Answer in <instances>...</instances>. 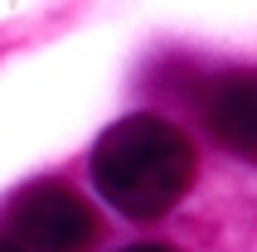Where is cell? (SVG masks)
I'll return each mask as SVG.
<instances>
[{
	"label": "cell",
	"mask_w": 257,
	"mask_h": 252,
	"mask_svg": "<svg viewBox=\"0 0 257 252\" xmlns=\"http://www.w3.org/2000/svg\"><path fill=\"white\" fill-rule=\"evenodd\" d=\"M97 233L92 204L63 180H34L5 204V238L25 252H87Z\"/></svg>",
	"instance_id": "cell-2"
},
{
	"label": "cell",
	"mask_w": 257,
	"mask_h": 252,
	"mask_svg": "<svg viewBox=\"0 0 257 252\" xmlns=\"http://www.w3.org/2000/svg\"><path fill=\"white\" fill-rule=\"evenodd\" d=\"M126 252H175V247H165V242H136V247H126Z\"/></svg>",
	"instance_id": "cell-4"
},
{
	"label": "cell",
	"mask_w": 257,
	"mask_h": 252,
	"mask_svg": "<svg viewBox=\"0 0 257 252\" xmlns=\"http://www.w3.org/2000/svg\"><path fill=\"white\" fill-rule=\"evenodd\" d=\"M0 252H25V247H15L10 238H0Z\"/></svg>",
	"instance_id": "cell-5"
},
{
	"label": "cell",
	"mask_w": 257,
	"mask_h": 252,
	"mask_svg": "<svg viewBox=\"0 0 257 252\" xmlns=\"http://www.w3.org/2000/svg\"><path fill=\"white\" fill-rule=\"evenodd\" d=\"M92 184L116 213L151 223L170 213L194 184V146L165 116L136 112L107 126L92 151Z\"/></svg>",
	"instance_id": "cell-1"
},
{
	"label": "cell",
	"mask_w": 257,
	"mask_h": 252,
	"mask_svg": "<svg viewBox=\"0 0 257 252\" xmlns=\"http://www.w3.org/2000/svg\"><path fill=\"white\" fill-rule=\"evenodd\" d=\"M199 116L209 136L238 160H257V73H223L199 92Z\"/></svg>",
	"instance_id": "cell-3"
}]
</instances>
